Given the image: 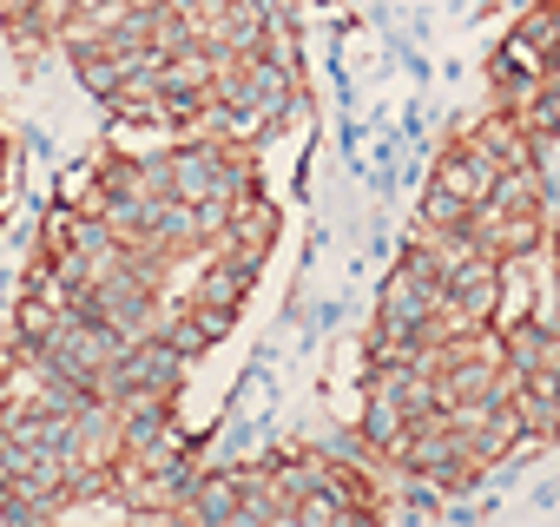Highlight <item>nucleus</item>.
Masks as SVG:
<instances>
[{"instance_id": "f03ea898", "label": "nucleus", "mask_w": 560, "mask_h": 527, "mask_svg": "<svg viewBox=\"0 0 560 527\" xmlns=\"http://www.w3.org/2000/svg\"><path fill=\"white\" fill-rule=\"evenodd\" d=\"M0 165H8V132H0Z\"/></svg>"}, {"instance_id": "f257e3e1", "label": "nucleus", "mask_w": 560, "mask_h": 527, "mask_svg": "<svg viewBox=\"0 0 560 527\" xmlns=\"http://www.w3.org/2000/svg\"><path fill=\"white\" fill-rule=\"evenodd\" d=\"M389 501L376 481L317 448H277L264 461H237L218 475H191L172 520H376Z\"/></svg>"}]
</instances>
